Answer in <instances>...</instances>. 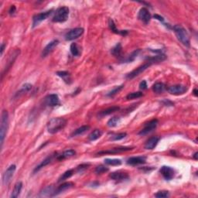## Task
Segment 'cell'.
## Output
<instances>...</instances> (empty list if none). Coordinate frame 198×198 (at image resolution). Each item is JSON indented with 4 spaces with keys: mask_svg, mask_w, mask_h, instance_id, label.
Returning <instances> with one entry per match:
<instances>
[{
    "mask_svg": "<svg viewBox=\"0 0 198 198\" xmlns=\"http://www.w3.org/2000/svg\"><path fill=\"white\" fill-rule=\"evenodd\" d=\"M51 161H52V156H48V157L47 158H46L45 159H44V160H43L42 162L40 163L39 164V165L37 166V167H36V168L34 169V173H36V172H37V171H39V170H40V169H42L43 167H45L46 166H47L48 165L49 163H51Z\"/></svg>",
    "mask_w": 198,
    "mask_h": 198,
    "instance_id": "obj_27",
    "label": "cell"
},
{
    "mask_svg": "<svg viewBox=\"0 0 198 198\" xmlns=\"http://www.w3.org/2000/svg\"><path fill=\"white\" fill-rule=\"evenodd\" d=\"M88 167H89V164H82V165L79 166V167H77V172H78V173H81V172L87 170V169L88 168Z\"/></svg>",
    "mask_w": 198,
    "mask_h": 198,
    "instance_id": "obj_43",
    "label": "cell"
},
{
    "mask_svg": "<svg viewBox=\"0 0 198 198\" xmlns=\"http://www.w3.org/2000/svg\"><path fill=\"white\" fill-rule=\"evenodd\" d=\"M20 54V51H19V49H16L13 52H12V54H10V57H9L8 60H7L5 68H3V71H2V78L3 77V76L6 74L7 72L9 71V70L11 68V67L13 66V64H14L15 60H16V58L18 57V56Z\"/></svg>",
    "mask_w": 198,
    "mask_h": 198,
    "instance_id": "obj_6",
    "label": "cell"
},
{
    "mask_svg": "<svg viewBox=\"0 0 198 198\" xmlns=\"http://www.w3.org/2000/svg\"><path fill=\"white\" fill-rule=\"evenodd\" d=\"M57 74L59 77H61L66 83L68 84L71 82V75H70L69 73L67 72V71H58V72H57Z\"/></svg>",
    "mask_w": 198,
    "mask_h": 198,
    "instance_id": "obj_31",
    "label": "cell"
},
{
    "mask_svg": "<svg viewBox=\"0 0 198 198\" xmlns=\"http://www.w3.org/2000/svg\"><path fill=\"white\" fill-rule=\"evenodd\" d=\"M73 174H74V170H67V171L64 172V173L63 174L60 176V177L59 178L58 182L60 183V182H63V181L66 180V179H68V178L71 177Z\"/></svg>",
    "mask_w": 198,
    "mask_h": 198,
    "instance_id": "obj_32",
    "label": "cell"
},
{
    "mask_svg": "<svg viewBox=\"0 0 198 198\" xmlns=\"http://www.w3.org/2000/svg\"><path fill=\"white\" fill-rule=\"evenodd\" d=\"M126 135H127V134H126V132H122V133L113 135L111 137L110 139L112 140V141H118V140H121L122 139V138H124Z\"/></svg>",
    "mask_w": 198,
    "mask_h": 198,
    "instance_id": "obj_38",
    "label": "cell"
},
{
    "mask_svg": "<svg viewBox=\"0 0 198 198\" xmlns=\"http://www.w3.org/2000/svg\"><path fill=\"white\" fill-rule=\"evenodd\" d=\"M139 88L141 90H146L147 88V83H146V80H142L139 84Z\"/></svg>",
    "mask_w": 198,
    "mask_h": 198,
    "instance_id": "obj_44",
    "label": "cell"
},
{
    "mask_svg": "<svg viewBox=\"0 0 198 198\" xmlns=\"http://www.w3.org/2000/svg\"><path fill=\"white\" fill-rule=\"evenodd\" d=\"M142 95L143 94L142 92H140V91H138V92H132L128 94V95L126 96V98H127L128 100H132V99H136L138 98V97H141Z\"/></svg>",
    "mask_w": 198,
    "mask_h": 198,
    "instance_id": "obj_37",
    "label": "cell"
},
{
    "mask_svg": "<svg viewBox=\"0 0 198 198\" xmlns=\"http://www.w3.org/2000/svg\"><path fill=\"white\" fill-rule=\"evenodd\" d=\"M71 53L72 54L73 56H75V57H77V56L80 55V50H79L78 46L77 45V43H73L71 45Z\"/></svg>",
    "mask_w": 198,
    "mask_h": 198,
    "instance_id": "obj_36",
    "label": "cell"
},
{
    "mask_svg": "<svg viewBox=\"0 0 198 198\" xmlns=\"http://www.w3.org/2000/svg\"><path fill=\"white\" fill-rule=\"evenodd\" d=\"M154 18H156V19H158V20L161 21V22H163V21H164L163 17H162V16H159V15H154Z\"/></svg>",
    "mask_w": 198,
    "mask_h": 198,
    "instance_id": "obj_46",
    "label": "cell"
},
{
    "mask_svg": "<svg viewBox=\"0 0 198 198\" xmlns=\"http://www.w3.org/2000/svg\"><path fill=\"white\" fill-rule=\"evenodd\" d=\"M105 163L109 166H120L122 161L118 159H105Z\"/></svg>",
    "mask_w": 198,
    "mask_h": 198,
    "instance_id": "obj_33",
    "label": "cell"
},
{
    "mask_svg": "<svg viewBox=\"0 0 198 198\" xmlns=\"http://www.w3.org/2000/svg\"><path fill=\"white\" fill-rule=\"evenodd\" d=\"M67 120L64 118H54L47 123V130L51 134H55L64 129Z\"/></svg>",
    "mask_w": 198,
    "mask_h": 198,
    "instance_id": "obj_1",
    "label": "cell"
},
{
    "mask_svg": "<svg viewBox=\"0 0 198 198\" xmlns=\"http://www.w3.org/2000/svg\"><path fill=\"white\" fill-rule=\"evenodd\" d=\"M52 12L53 10H51L47 12H43V13H40L35 15L33 17V27H36V26L39 25L42 21L47 19L49 16L52 14Z\"/></svg>",
    "mask_w": 198,
    "mask_h": 198,
    "instance_id": "obj_7",
    "label": "cell"
},
{
    "mask_svg": "<svg viewBox=\"0 0 198 198\" xmlns=\"http://www.w3.org/2000/svg\"><path fill=\"white\" fill-rule=\"evenodd\" d=\"M55 190L53 186H48L42 190L39 193V196L41 197H46V196H54V193Z\"/></svg>",
    "mask_w": 198,
    "mask_h": 198,
    "instance_id": "obj_20",
    "label": "cell"
},
{
    "mask_svg": "<svg viewBox=\"0 0 198 198\" xmlns=\"http://www.w3.org/2000/svg\"><path fill=\"white\" fill-rule=\"evenodd\" d=\"M122 45L120 43H117L113 48L112 49L111 51V53L113 56L116 57H120L122 55Z\"/></svg>",
    "mask_w": 198,
    "mask_h": 198,
    "instance_id": "obj_26",
    "label": "cell"
},
{
    "mask_svg": "<svg viewBox=\"0 0 198 198\" xmlns=\"http://www.w3.org/2000/svg\"><path fill=\"white\" fill-rule=\"evenodd\" d=\"M123 88H124V86H123V85H120V86L116 87V88H114L113 90H112V91H111L108 94V96H109V97H112V96L115 95L117 93H118L120 91H122Z\"/></svg>",
    "mask_w": 198,
    "mask_h": 198,
    "instance_id": "obj_40",
    "label": "cell"
},
{
    "mask_svg": "<svg viewBox=\"0 0 198 198\" xmlns=\"http://www.w3.org/2000/svg\"><path fill=\"white\" fill-rule=\"evenodd\" d=\"M153 62L150 61V60H148V59H146V61L142 65H141V66H139L138 68H137L136 69H135L134 71H132V72H130L129 74H128L127 75H126V78H128V79L135 78V77H137V76L139 75L140 74H142V72H144V71H146L147 68H149L150 66H151V65H153Z\"/></svg>",
    "mask_w": 198,
    "mask_h": 198,
    "instance_id": "obj_5",
    "label": "cell"
},
{
    "mask_svg": "<svg viewBox=\"0 0 198 198\" xmlns=\"http://www.w3.org/2000/svg\"><path fill=\"white\" fill-rule=\"evenodd\" d=\"M173 30H174V33L175 34H176V37H177L178 40H179L181 43L184 44V46H186V47H190V37H189V35L188 33H187V30L180 25L174 26Z\"/></svg>",
    "mask_w": 198,
    "mask_h": 198,
    "instance_id": "obj_2",
    "label": "cell"
},
{
    "mask_svg": "<svg viewBox=\"0 0 198 198\" xmlns=\"http://www.w3.org/2000/svg\"><path fill=\"white\" fill-rule=\"evenodd\" d=\"M5 46H6L5 43H2V46H1V55H2V54H3L4 49H5Z\"/></svg>",
    "mask_w": 198,
    "mask_h": 198,
    "instance_id": "obj_47",
    "label": "cell"
},
{
    "mask_svg": "<svg viewBox=\"0 0 198 198\" xmlns=\"http://www.w3.org/2000/svg\"><path fill=\"white\" fill-rule=\"evenodd\" d=\"M138 18L145 24H148L151 19V15H150V12L147 9L142 8L138 12Z\"/></svg>",
    "mask_w": 198,
    "mask_h": 198,
    "instance_id": "obj_14",
    "label": "cell"
},
{
    "mask_svg": "<svg viewBox=\"0 0 198 198\" xmlns=\"http://www.w3.org/2000/svg\"><path fill=\"white\" fill-rule=\"evenodd\" d=\"M132 148L129 147H122V148H115V149H112V150H107V151H101L99 152L98 154H113V153H122V152H126V151H129V150H132Z\"/></svg>",
    "mask_w": 198,
    "mask_h": 198,
    "instance_id": "obj_21",
    "label": "cell"
},
{
    "mask_svg": "<svg viewBox=\"0 0 198 198\" xmlns=\"http://www.w3.org/2000/svg\"><path fill=\"white\" fill-rule=\"evenodd\" d=\"M120 121L121 120H120V118H118V117H113V118H110L109 120L107 125L109 127H115V126H117L119 124Z\"/></svg>",
    "mask_w": 198,
    "mask_h": 198,
    "instance_id": "obj_35",
    "label": "cell"
},
{
    "mask_svg": "<svg viewBox=\"0 0 198 198\" xmlns=\"http://www.w3.org/2000/svg\"><path fill=\"white\" fill-rule=\"evenodd\" d=\"M58 43H59V41L57 40V39H54V40H52L51 42L49 43L46 46L45 48L43 49V51L42 57H47V55H49V54H51V53L54 51V48L58 45Z\"/></svg>",
    "mask_w": 198,
    "mask_h": 198,
    "instance_id": "obj_15",
    "label": "cell"
},
{
    "mask_svg": "<svg viewBox=\"0 0 198 198\" xmlns=\"http://www.w3.org/2000/svg\"><path fill=\"white\" fill-rule=\"evenodd\" d=\"M108 171H109V168L104 167V166H98L95 169V173L97 174H101V173H104Z\"/></svg>",
    "mask_w": 198,
    "mask_h": 198,
    "instance_id": "obj_41",
    "label": "cell"
},
{
    "mask_svg": "<svg viewBox=\"0 0 198 198\" xmlns=\"http://www.w3.org/2000/svg\"><path fill=\"white\" fill-rule=\"evenodd\" d=\"M164 90H165V85L161 82L156 83L153 86V91L156 94H161V93L163 92Z\"/></svg>",
    "mask_w": 198,
    "mask_h": 198,
    "instance_id": "obj_29",
    "label": "cell"
},
{
    "mask_svg": "<svg viewBox=\"0 0 198 198\" xmlns=\"http://www.w3.org/2000/svg\"><path fill=\"white\" fill-rule=\"evenodd\" d=\"M16 167L15 165H11L8 167L6 172L4 173L3 176H2V184L3 185L7 186L11 181V179L13 178V175H14L15 171H16Z\"/></svg>",
    "mask_w": 198,
    "mask_h": 198,
    "instance_id": "obj_8",
    "label": "cell"
},
{
    "mask_svg": "<svg viewBox=\"0 0 198 198\" xmlns=\"http://www.w3.org/2000/svg\"><path fill=\"white\" fill-rule=\"evenodd\" d=\"M1 117L2 118H1V127H0V142H1V148H2L9 126V114L7 111H2Z\"/></svg>",
    "mask_w": 198,
    "mask_h": 198,
    "instance_id": "obj_3",
    "label": "cell"
},
{
    "mask_svg": "<svg viewBox=\"0 0 198 198\" xmlns=\"http://www.w3.org/2000/svg\"><path fill=\"white\" fill-rule=\"evenodd\" d=\"M146 161V156H135L128 159L127 163L131 166H137L140 164H144Z\"/></svg>",
    "mask_w": 198,
    "mask_h": 198,
    "instance_id": "obj_18",
    "label": "cell"
},
{
    "mask_svg": "<svg viewBox=\"0 0 198 198\" xmlns=\"http://www.w3.org/2000/svg\"><path fill=\"white\" fill-rule=\"evenodd\" d=\"M89 129H90V126H81V127L78 128V129H77L76 130H74V132H73V133L71 134V136L74 137V136H77V135H83V134L85 133V132H86L87 131L89 130Z\"/></svg>",
    "mask_w": 198,
    "mask_h": 198,
    "instance_id": "obj_25",
    "label": "cell"
},
{
    "mask_svg": "<svg viewBox=\"0 0 198 198\" xmlns=\"http://www.w3.org/2000/svg\"><path fill=\"white\" fill-rule=\"evenodd\" d=\"M109 176H110V178L116 181H123L129 179V175H128V173L121 171L113 172V173H112L109 175Z\"/></svg>",
    "mask_w": 198,
    "mask_h": 198,
    "instance_id": "obj_16",
    "label": "cell"
},
{
    "mask_svg": "<svg viewBox=\"0 0 198 198\" xmlns=\"http://www.w3.org/2000/svg\"><path fill=\"white\" fill-rule=\"evenodd\" d=\"M197 153H195V154L193 155V158H194L195 159H197Z\"/></svg>",
    "mask_w": 198,
    "mask_h": 198,
    "instance_id": "obj_48",
    "label": "cell"
},
{
    "mask_svg": "<svg viewBox=\"0 0 198 198\" xmlns=\"http://www.w3.org/2000/svg\"><path fill=\"white\" fill-rule=\"evenodd\" d=\"M109 28H110V30H112V31L113 32V33H116V34H120V35H122V36H126V35L128 33L127 30H117L116 26H115V23H114V21L112 20V19H109Z\"/></svg>",
    "mask_w": 198,
    "mask_h": 198,
    "instance_id": "obj_22",
    "label": "cell"
},
{
    "mask_svg": "<svg viewBox=\"0 0 198 198\" xmlns=\"http://www.w3.org/2000/svg\"><path fill=\"white\" fill-rule=\"evenodd\" d=\"M194 95L195 96H197V90H196V89L194 90Z\"/></svg>",
    "mask_w": 198,
    "mask_h": 198,
    "instance_id": "obj_49",
    "label": "cell"
},
{
    "mask_svg": "<svg viewBox=\"0 0 198 198\" xmlns=\"http://www.w3.org/2000/svg\"><path fill=\"white\" fill-rule=\"evenodd\" d=\"M139 52H140V50H136V51H133V52H132V54H130V55L128 56L127 58L125 59V60H123L122 61L123 62H126V63H129V62L133 61V60L135 59V57H136L137 56H138V53H139Z\"/></svg>",
    "mask_w": 198,
    "mask_h": 198,
    "instance_id": "obj_34",
    "label": "cell"
},
{
    "mask_svg": "<svg viewBox=\"0 0 198 198\" xmlns=\"http://www.w3.org/2000/svg\"><path fill=\"white\" fill-rule=\"evenodd\" d=\"M160 173L162 174V176L165 178L167 180H170L174 177L175 172L172 167H167V166H163L161 167L160 170H159Z\"/></svg>",
    "mask_w": 198,
    "mask_h": 198,
    "instance_id": "obj_12",
    "label": "cell"
},
{
    "mask_svg": "<svg viewBox=\"0 0 198 198\" xmlns=\"http://www.w3.org/2000/svg\"><path fill=\"white\" fill-rule=\"evenodd\" d=\"M157 125H158L157 119H153L152 120V121L146 123V124L145 125L144 129H142L139 132H138V135H147L148 133H150V132H153L154 129H156Z\"/></svg>",
    "mask_w": 198,
    "mask_h": 198,
    "instance_id": "obj_10",
    "label": "cell"
},
{
    "mask_svg": "<svg viewBox=\"0 0 198 198\" xmlns=\"http://www.w3.org/2000/svg\"><path fill=\"white\" fill-rule=\"evenodd\" d=\"M119 109H120L119 107H118V106H112V107H110V108H109V109H105V110H103V111H101V112H99L98 116L101 117V118H102V117L106 116V115H111V114L114 113V112H118Z\"/></svg>",
    "mask_w": 198,
    "mask_h": 198,
    "instance_id": "obj_23",
    "label": "cell"
},
{
    "mask_svg": "<svg viewBox=\"0 0 198 198\" xmlns=\"http://www.w3.org/2000/svg\"><path fill=\"white\" fill-rule=\"evenodd\" d=\"M15 12H16V6H11L9 13H10V15H13L15 13Z\"/></svg>",
    "mask_w": 198,
    "mask_h": 198,
    "instance_id": "obj_45",
    "label": "cell"
},
{
    "mask_svg": "<svg viewBox=\"0 0 198 198\" xmlns=\"http://www.w3.org/2000/svg\"><path fill=\"white\" fill-rule=\"evenodd\" d=\"M74 186V184H73L72 182H67V183H64V184H62L61 185L59 186V187L55 190V191H54V196H57V195L64 193V192L66 191V190L72 188Z\"/></svg>",
    "mask_w": 198,
    "mask_h": 198,
    "instance_id": "obj_17",
    "label": "cell"
},
{
    "mask_svg": "<svg viewBox=\"0 0 198 198\" xmlns=\"http://www.w3.org/2000/svg\"><path fill=\"white\" fill-rule=\"evenodd\" d=\"M187 91V88L184 85H176L170 87L168 88V91L170 94H173V95H181L186 93Z\"/></svg>",
    "mask_w": 198,
    "mask_h": 198,
    "instance_id": "obj_11",
    "label": "cell"
},
{
    "mask_svg": "<svg viewBox=\"0 0 198 198\" xmlns=\"http://www.w3.org/2000/svg\"><path fill=\"white\" fill-rule=\"evenodd\" d=\"M159 141V138L157 136H153L150 138V139L147 140V142L145 144V149L146 150H153L156 146H157L158 142Z\"/></svg>",
    "mask_w": 198,
    "mask_h": 198,
    "instance_id": "obj_19",
    "label": "cell"
},
{
    "mask_svg": "<svg viewBox=\"0 0 198 198\" xmlns=\"http://www.w3.org/2000/svg\"><path fill=\"white\" fill-rule=\"evenodd\" d=\"M75 151L73 150H66V151L64 152L61 155L58 156V159L59 160H61V159H67V158H70L71 156H74L75 155Z\"/></svg>",
    "mask_w": 198,
    "mask_h": 198,
    "instance_id": "obj_30",
    "label": "cell"
},
{
    "mask_svg": "<svg viewBox=\"0 0 198 198\" xmlns=\"http://www.w3.org/2000/svg\"><path fill=\"white\" fill-rule=\"evenodd\" d=\"M45 103L47 105L51 106V107H54V106L58 105L59 103H60L58 95L55 94H49L45 97Z\"/></svg>",
    "mask_w": 198,
    "mask_h": 198,
    "instance_id": "obj_13",
    "label": "cell"
},
{
    "mask_svg": "<svg viewBox=\"0 0 198 198\" xmlns=\"http://www.w3.org/2000/svg\"><path fill=\"white\" fill-rule=\"evenodd\" d=\"M170 196V193L167 190H160L158 191L157 193L155 194V196L158 198H163V197H168Z\"/></svg>",
    "mask_w": 198,
    "mask_h": 198,
    "instance_id": "obj_39",
    "label": "cell"
},
{
    "mask_svg": "<svg viewBox=\"0 0 198 198\" xmlns=\"http://www.w3.org/2000/svg\"><path fill=\"white\" fill-rule=\"evenodd\" d=\"M31 89H32V85H30V84L27 83L25 84V85H23L22 88H21V90L19 91V93H21V94H24V93L30 91Z\"/></svg>",
    "mask_w": 198,
    "mask_h": 198,
    "instance_id": "obj_42",
    "label": "cell"
},
{
    "mask_svg": "<svg viewBox=\"0 0 198 198\" xmlns=\"http://www.w3.org/2000/svg\"><path fill=\"white\" fill-rule=\"evenodd\" d=\"M84 33V29L81 27H77V28H74L73 30H70L66 35H65V39L68 41L74 40V39H77L80 37L82 34Z\"/></svg>",
    "mask_w": 198,
    "mask_h": 198,
    "instance_id": "obj_9",
    "label": "cell"
},
{
    "mask_svg": "<svg viewBox=\"0 0 198 198\" xmlns=\"http://www.w3.org/2000/svg\"><path fill=\"white\" fill-rule=\"evenodd\" d=\"M69 9L67 6H62L56 11L52 21L54 23H64L68 19Z\"/></svg>",
    "mask_w": 198,
    "mask_h": 198,
    "instance_id": "obj_4",
    "label": "cell"
},
{
    "mask_svg": "<svg viewBox=\"0 0 198 198\" xmlns=\"http://www.w3.org/2000/svg\"><path fill=\"white\" fill-rule=\"evenodd\" d=\"M101 135H102V132L100 129H95L90 134L88 138L90 141H95V140L98 139L101 136Z\"/></svg>",
    "mask_w": 198,
    "mask_h": 198,
    "instance_id": "obj_28",
    "label": "cell"
},
{
    "mask_svg": "<svg viewBox=\"0 0 198 198\" xmlns=\"http://www.w3.org/2000/svg\"><path fill=\"white\" fill-rule=\"evenodd\" d=\"M23 188V183L22 182H17L14 186V188H13V192L11 193V198H16L20 193L21 190H22Z\"/></svg>",
    "mask_w": 198,
    "mask_h": 198,
    "instance_id": "obj_24",
    "label": "cell"
}]
</instances>
